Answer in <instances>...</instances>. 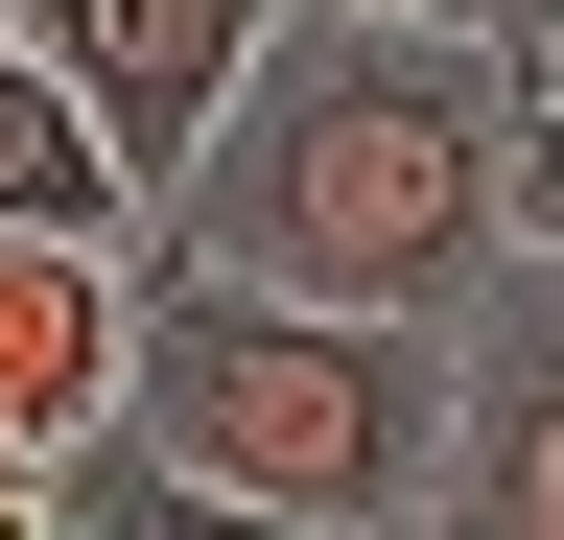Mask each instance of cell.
<instances>
[{
	"label": "cell",
	"instance_id": "6da1fadb",
	"mask_svg": "<svg viewBox=\"0 0 564 540\" xmlns=\"http://www.w3.org/2000/svg\"><path fill=\"white\" fill-rule=\"evenodd\" d=\"M518 47L470 24H400V0H282L259 95L212 118V165L165 188L188 258H236V283H306V306H423L470 329L518 283Z\"/></svg>",
	"mask_w": 564,
	"mask_h": 540
},
{
	"label": "cell",
	"instance_id": "7a4b0ae2",
	"mask_svg": "<svg viewBox=\"0 0 564 540\" xmlns=\"http://www.w3.org/2000/svg\"><path fill=\"white\" fill-rule=\"evenodd\" d=\"M141 423L188 447L212 517H282V540H377V517H447V447H470V329L423 306H306V283H236V258H141Z\"/></svg>",
	"mask_w": 564,
	"mask_h": 540
},
{
	"label": "cell",
	"instance_id": "3957f363",
	"mask_svg": "<svg viewBox=\"0 0 564 540\" xmlns=\"http://www.w3.org/2000/svg\"><path fill=\"white\" fill-rule=\"evenodd\" d=\"M24 24L70 47V95L141 142V188H188L212 165V118L259 95V47H282V0H24Z\"/></svg>",
	"mask_w": 564,
	"mask_h": 540
},
{
	"label": "cell",
	"instance_id": "277c9868",
	"mask_svg": "<svg viewBox=\"0 0 564 540\" xmlns=\"http://www.w3.org/2000/svg\"><path fill=\"white\" fill-rule=\"evenodd\" d=\"M0 212H24V235H165L141 142L70 95V47H47V24H0Z\"/></svg>",
	"mask_w": 564,
	"mask_h": 540
},
{
	"label": "cell",
	"instance_id": "5b68a950",
	"mask_svg": "<svg viewBox=\"0 0 564 540\" xmlns=\"http://www.w3.org/2000/svg\"><path fill=\"white\" fill-rule=\"evenodd\" d=\"M447 517H494V540H564V353H470V447H447Z\"/></svg>",
	"mask_w": 564,
	"mask_h": 540
},
{
	"label": "cell",
	"instance_id": "8992f818",
	"mask_svg": "<svg viewBox=\"0 0 564 540\" xmlns=\"http://www.w3.org/2000/svg\"><path fill=\"white\" fill-rule=\"evenodd\" d=\"M518 235H541V258H564V71H541V95H518Z\"/></svg>",
	"mask_w": 564,
	"mask_h": 540
},
{
	"label": "cell",
	"instance_id": "52a82bcc",
	"mask_svg": "<svg viewBox=\"0 0 564 540\" xmlns=\"http://www.w3.org/2000/svg\"><path fill=\"white\" fill-rule=\"evenodd\" d=\"M400 24H470V47H518V71H564V0H400Z\"/></svg>",
	"mask_w": 564,
	"mask_h": 540
},
{
	"label": "cell",
	"instance_id": "ba28073f",
	"mask_svg": "<svg viewBox=\"0 0 564 540\" xmlns=\"http://www.w3.org/2000/svg\"><path fill=\"white\" fill-rule=\"evenodd\" d=\"M24 517H47V447H24V423H0V540H24Z\"/></svg>",
	"mask_w": 564,
	"mask_h": 540
},
{
	"label": "cell",
	"instance_id": "9c48e42d",
	"mask_svg": "<svg viewBox=\"0 0 564 540\" xmlns=\"http://www.w3.org/2000/svg\"><path fill=\"white\" fill-rule=\"evenodd\" d=\"M0 24H24V0H0Z\"/></svg>",
	"mask_w": 564,
	"mask_h": 540
}]
</instances>
